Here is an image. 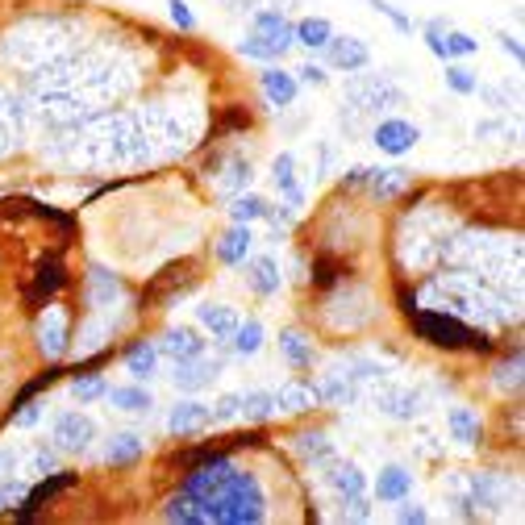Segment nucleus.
<instances>
[{"label": "nucleus", "instance_id": "8fccbe9b", "mask_svg": "<svg viewBox=\"0 0 525 525\" xmlns=\"http://www.w3.org/2000/svg\"><path fill=\"white\" fill-rule=\"evenodd\" d=\"M397 521L400 525H426L429 521V513H426V509H421V505H413V500H409V496H405V500H397Z\"/></svg>", "mask_w": 525, "mask_h": 525}, {"label": "nucleus", "instance_id": "6e6d98bb", "mask_svg": "<svg viewBox=\"0 0 525 525\" xmlns=\"http://www.w3.org/2000/svg\"><path fill=\"white\" fill-rule=\"evenodd\" d=\"M13 467H17V450H0V480L9 476Z\"/></svg>", "mask_w": 525, "mask_h": 525}, {"label": "nucleus", "instance_id": "4be33fe9", "mask_svg": "<svg viewBox=\"0 0 525 525\" xmlns=\"http://www.w3.org/2000/svg\"><path fill=\"white\" fill-rule=\"evenodd\" d=\"M63 288V263L55 255H46L42 258V268H38V279H34V292H30V300L34 305H50L55 300V292Z\"/></svg>", "mask_w": 525, "mask_h": 525}, {"label": "nucleus", "instance_id": "603ef678", "mask_svg": "<svg viewBox=\"0 0 525 525\" xmlns=\"http://www.w3.org/2000/svg\"><path fill=\"white\" fill-rule=\"evenodd\" d=\"M338 276H342V271H338V263H334V258H318V271H313V284H321V288H326V284H334Z\"/></svg>", "mask_w": 525, "mask_h": 525}, {"label": "nucleus", "instance_id": "aec40b11", "mask_svg": "<svg viewBox=\"0 0 525 525\" xmlns=\"http://www.w3.org/2000/svg\"><path fill=\"white\" fill-rule=\"evenodd\" d=\"M271 397H276V409H284V413H308V409H318V388L300 384V379L279 384Z\"/></svg>", "mask_w": 525, "mask_h": 525}, {"label": "nucleus", "instance_id": "e433bc0d", "mask_svg": "<svg viewBox=\"0 0 525 525\" xmlns=\"http://www.w3.org/2000/svg\"><path fill=\"white\" fill-rule=\"evenodd\" d=\"M271 413H276V397H271V392H242V417L268 421Z\"/></svg>", "mask_w": 525, "mask_h": 525}, {"label": "nucleus", "instance_id": "c85d7f7f", "mask_svg": "<svg viewBox=\"0 0 525 525\" xmlns=\"http://www.w3.org/2000/svg\"><path fill=\"white\" fill-rule=\"evenodd\" d=\"M279 350H284V358L292 367H313V358H318L313 342H308L300 329H284V334H279Z\"/></svg>", "mask_w": 525, "mask_h": 525}, {"label": "nucleus", "instance_id": "58836bf2", "mask_svg": "<svg viewBox=\"0 0 525 525\" xmlns=\"http://www.w3.org/2000/svg\"><path fill=\"white\" fill-rule=\"evenodd\" d=\"M105 297H109V300L121 297V279L113 276V271H105V268H92V300L100 305Z\"/></svg>", "mask_w": 525, "mask_h": 525}, {"label": "nucleus", "instance_id": "bb28decb", "mask_svg": "<svg viewBox=\"0 0 525 525\" xmlns=\"http://www.w3.org/2000/svg\"><path fill=\"white\" fill-rule=\"evenodd\" d=\"M292 446H297V455L305 459V463H329V459H334V442H329L321 429H305V434H297Z\"/></svg>", "mask_w": 525, "mask_h": 525}, {"label": "nucleus", "instance_id": "f03ea898", "mask_svg": "<svg viewBox=\"0 0 525 525\" xmlns=\"http://www.w3.org/2000/svg\"><path fill=\"white\" fill-rule=\"evenodd\" d=\"M413 329L421 342L429 347H442V350H492V338L480 334V329L463 326L459 318L450 313H438V308H413Z\"/></svg>", "mask_w": 525, "mask_h": 525}, {"label": "nucleus", "instance_id": "1a4fd4ad", "mask_svg": "<svg viewBox=\"0 0 525 525\" xmlns=\"http://www.w3.org/2000/svg\"><path fill=\"white\" fill-rule=\"evenodd\" d=\"M221 376V358H184V363H176V371H171V384L179 388V392H200V388H208L213 379Z\"/></svg>", "mask_w": 525, "mask_h": 525}, {"label": "nucleus", "instance_id": "c9c22d12", "mask_svg": "<svg viewBox=\"0 0 525 525\" xmlns=\"http://www.w3.org/2000/svg\"><path fill=\"white\" fill-rule=\"evenodd\" d=\"M263 213H268V200H263V197H250V192L229 205V217L238 221V226H250V221H258Z\"/></svg>", "mask_w": 525, "mask_h": 525}, {"label": "nucleus", "instance_id": "393cba45", "mask_svg": "<svg viewBox=\"0 0 525 525\" xmlns=\"http://www.w3.org/2000/svg\"><path fill=\"white\" fill-rule=\"evenodd\" d=\"M126 371L138 379V384L150 379L159 371V347H155V342H134V347L126 350Z\"/></svg>", "mask_w": 525, "mask_h": 525}, {"label": "nucleus", "instance_id": "2f4dec72", "mask_svg": "<svg viewBox=\"0 0 525 525\" xmlns=\"http://www.w3.org/2000/svg\"><path fill=\"white\" fill-rule=\"evenodd\" d=\"M109 400L121 409V413H150V392L138 384H126V388H109Z\"/></svg>", "mask_w": 525, "mask_h": 525}, {"label": "nucleus", "instance_id": "0eeeda50", "mask_svg": "<svg viewBox=\"0 0 525 525\" xmlns=\"http://www.w3.org/2000/svg\"><path fill=\"white\" fill-rule=\"evenodd\" d=\"M292 46H297L292 30H279V34L250 30L247 38H238V55H242V59H258V63H279Z\"/></svg>", "mask_w": 525, "mask_h": 525}, {"label": "nucleus", "instance_id": "2eb2a0df", "mask_svg": "<svg viewBox=\"0 0 525 525\" xmlns=\"http://www.w3.org/2000/svg\"><path fill=\"white\" fill-rule=\"evenodd\" d=\"M271 184H276V192L288 197V208L305 205V192H300V184H297V155H292V150H279L276 155V163H271Z\"/></svg>", "mask_w": 525, "mask_h": 525}, {"label": "nucleus", "instance_id": "473e14b6", "mask_svg": "<svg viewBox=\"0 0 525 525\" xmlns=\"http://www.w3.org/2000/svg\"><path fill=\"white\" fill-rule=\"evenodd\" d=\"M38 334H42L38 342H42V350H46V355H63V350H67V321H63L59 313H46Z\"/></svg>", "mask_w": 525, "mask_h": 525}, {"label": "nucleus", "instance_id": "412c9836", "mask_svg": "<svg viewBox=\"0 0 525 525\" xmlns=\"http://www.w3.org/2000/svg\"><path fill=\"white\" fill-rule=\"evenodd\" d=\"M197 321L208 329V338H217V342H229L234 326H238V313L229 305H197Z\"/></svg>", "mask_w": 525, "mask_h": 525}, {"label": "nucleus", "instance_id": "5701e85b", "mask_svg": "<svg viewBox=\"0 0 525 525\" xmlns=\"http://www.w3.org/2000/svg\"><path fill=\"white\" fill-rule=\"evenodd\" d=\"M326 480H329V488H334L338 496H363L367 492V476H363V467L358 463H329Z\"/></svg>", "mask_w": 525, "mask_h": 525}, {"label": "nucleus", "instance_id": "09e8293b", "mask_svg": "<svg viewBox=\"0 0 525 525\" xmlns=\"http://www.w3.org/2000/svg\"><path fill=\"white\" fill-rule=\"evenodd\" d=\"M238 413H242V392H229V397H221L213 405V421H234Z\"/></svg>", "mask_w": 525, "mask_h": 525}, {"label": "nucleus", "instance_id": "bf43d9fd", "mask_svg": "<svg viewBox=\"0 0 525 525\" xmlns=\"http://www.w3.org/2000/svg\"><path fill=\"white\" fill-rule=\"evenodd\" d=\"M234 446H263V434H258V429H250V434L234 438Z\"/></svg>", "mask_w": 525, "mask_h": 525}, {"label": "nucleus", "instance_id": "20e7f679", "mask_svg": "<svg viewBox=\"0 0 525 525\" xmlns=\"http://www.w3.org/2000/svg\"><path fill=\"white\" fill-rule=\"evenodd\" d=\"M92 438H96V421H92L88 413H59V421H55V446L59 450H67V455H88L92 450Z\"/></svg>", "mask_w": 525, "mask_h": 525}, {"label": "nucleus", "instance_id": "39448f33", "mask_svg": "<svg viewBox=\"0 0 525 525\" xmlns=\"http://www.w3.org/2000/svg\"><path fill=\"white\" fill-rule=\"evenodd\" d=\"M67 488H76V471H50V476H42L38 488H30V492L21 496V509H17V521H34V517L42 513V509L55 500V496H63Z\"/></svg>", "mask_w": 525, "mask_h": 525}, {"label": "nucleus", "instance_id": "7c9ffc66", "mask_svg": "<svg viewBox=\"0 0 525 525\" xmlns=\"http://www.w3.org/2000/svg\"><path fill=\"white\" fill-rule=\"evenodd\" d=\"M163 517H167V521H179V525H205V513H200V505H197V496L192 492L171 496L167 509H163Z\"/></svg>", "mask_w": 525, "mask_h": 525}, {"label": "nucleus", "instance_id": "c756f323", "mask_svg": "<svg viewBox=\"0 0 525 525\" xmlns=\"http://www.w3.org/2000/svg\"><path fill=\"white\" fill-rule=\"evenodd\" d=\"M229 347H234L238 358L258 355V350H263V326H258V321H238L234 334H229Z\"/></svg>", "mask_w": 525, "mask_h": 525}, {"label": "nucleus", "instance_id": "864d4df0", "mask_svg": "<svg viewBox=\"0 0 525 525\" xmlns=\"http://www.w3.org/2000/svg\"><path fill=\"white\" fill-rule=\"evenodd\" d=\"M496 46L505 50V55H509L513 63H525V50H521V42H517L513 34H496Z\"/></svg>", "mask_w": 525, "mask_h": 525}, {"label": "nucleus", "instance_id": "052dcab7", "mask_svg": "<svg viewBox=\"0 0 525 525\" xmlns=\"http://www.w3.org/2000/svg\"><path fill=\"white\" fill-rule=\"evenodd\" d=\"M484 96L492 100V109H505V92L500 88H484Z\"/></svg>", "mask_w": 525, "mask_h": 525}, {"label": "nucleus", "instance_id": "6ab92c4d", "mask_svg": "<svg viewBox=\"0 0 525 525\" xmlns=\"http://www.w3.org/2000/svg\"><path fill=\"white\" fill-rule=\"evenodd\" d=\"M376 405L384 417H397V421H413V417L421 413V397L409 392V388H384L376 397Z\"/></svg>", "mask_w": 525, "mask_h": 525}, {"label": "nucleus", "instance_id": "cd10ccee", "mask_svg": "<svg viewBox=\"0 0 525 525\" xmlns=\"http://www.w3.org/2000/svg\"><path fill=\"white\" fill-rule=\"evenodd\" d=\"M292 38L305 50H326V42L334 38V25L326 17H305L300 25H292Z\"/></svg>", "mask_w": 525, "mask_h": 525}, {"label": "nucleus", "instance_id": "a19ab883", "mask_svg": "<svg viewBox=\"0 0 525 525\" xmlns=\"http://www.w3.org/2000/svg\"><path fill=\"white\" fill-rule=\"evenodd\" d=\"M255 17V30H263V34H279V30H292V21L284 17L279 9H255L250 13Z\"/></svg>", "mask_w": 525, "mask_h": 525}, {"label": "nucleus", "instance_id": "a878e982", "mask_svg": "<svg viewBox=\"0 0 525 525\" xmlns=\"http://www.w3.org/2000/svg\"><path fill=\"white\" fill-rule=\"evenodd\" d=\"M142 450H146L142 434H113V438H109V446H105V463H113V467L138 463Z\"/></svg>", "mask_w": 525, "mask_h": 525}, {"label": "nucleus", "instance_id": "423d86ee", "mask_svg": "<svg viewBox=\"0 0 525 525\" xmlns=\"http://www.w3.org/2000/svg\"><path fill=\"white\" fill-rule=\"evenodd\" d=\"M371 142H376V150H384V155H409V150L421 142V129L405 117H384L371 129Z\"/></svg>", "mask_w": 525, "mask_h": 525}, {"label": "nucleus", "instance_id": "f8f14e48", "mask_svg": "<svg viewBox=\"0 0 525 525\" xmlns=\"http://www.w3.org/2000/svg\"><path fill=\"white\" fill-rule=\"evenodd\" d=\"M242 276H247V288L255 297H276L284 276H279V263L271 255H258V258H247L242 263Z\"/></svg>", "mask_w": 525, "mask_h": 525}, {"label": "nucleus", "instance_id": "a18cd8bd", "mask_svg": "<svg viewBox=\"0 0 525 525\" xmlns=\"http://www.w3.org/2000/svg\"><path fill=\"white\" fill-rule=\"evenodd\" d=\"M221 184H226L229 192H242L250 184V163L247 159H234L229 163V171H226V179H221Z\"/></svg>", "mask_w": 525, "mask_h": 525}, {"label": "nucleus", "instance_id": "5fc2aeb1", "mask_svg": "<svg viewBox=\"0 0 525 525\" xmlns=\"http://www.w3.org/2000/svg\"><path fill=\"white\" fill-rule=\"evenodd\" d=\"M34 471L50 476V471H55V450H34Z\"/></svg>", "mask_w": 525, "mask_h": 525}, {"label": "nucleus", "instance_id": "4d7b16f0", "mask_svg": "<svg viewBox=\"0 0 525 525\" xmlns=\"http://www.w3.org/2000/svg\"><path fill=\"white\" fill-rule=\"evenodd\" d=\"M221 5H226L229 13H255L258 0H221Z\"/></svg>", "mask_w": 525, "mask_h": 525}, {"label": "nucleus", "instance_id": "b1692460", "mask_svg": "<svg viewBox=\"0 0 525 525\" xmlns=\"http://www.w3.org/2000/svg\"><path fill=\"white\" fill-rule=\"evenodd\" d=\"M313 388H318V405H355V397H358L355 379H350L347 371H338V376H326L321 384H313Z\"/></svg>", "mask_w": 525, "mask_h": 525}, {"label": "nucleus", "instance_id": "72a5a7b5", "mask_svg": "<svg viewBox=\"0 0 525 525\" xmlns=\"http://www.w3.org/2000/svg\"><path fill=\"white\" fill-rule=\"evenodd\" d=\"M100 397H109V379H100L96 371L71 379V400H76V405H92V400H100Z\"/></svg>", "mask_w": 525, "mask_h": 525}, {"label": "nucleus", "instance_id": "6e6552de", "mask_svg": "<svg viewBox=\"0 0 525 525\" xmlns=\"http://www.w3.org/2000/svg\"><path fill=\"white\" fill-rule=\"evenodd\" d=\"M258 88H263V96L271 100V109H292L300 84H297V76L284 71L279 63H268V67L258 71Z\"/></svg>", "mask_w": 525, "mask_h": 525}, {"label": "nucleus", "instance_id": "79ce46f5", "mask_svg": "<svg viewBox=\"0 0 525 525\" xmlns=\"http://www.w3.org/2000/svg\"><path fill=\"white\" fill-rule=\"evenodd\" d=\"M226 450H208V446H200V450H188V455H179V467H188V471H197V467H213V463H226Z\"/></svg>", "mask_w": 525, "mask_h": 525}, {"label": "nucleus", "instance_id": "f3484780", "mask_svg": "<svg viewBox=\"0 0 525 525\" xmlns=\"http://www.w3.org/2000/svg\"><path fill=\"white\" fill-rule=\"evenodd\" d=\"M250 247H255L250 226H238V221H234V229L221 234V242H217V258L226 263V268H242V263L250 258Z\"/></svg>", "mask_w": 525, "mask_h": 525}, {"label": "nucleus", "instance_id": "9b49d317", "mask_svg": "<svg viewBox=\"0 0 525 525\" xmlns=\"http://www.w3.org/2000/svg\"><path fill=\"white\" fill-rule=\"evenodd\" d=\"M326 59L334 63L338 71H350V76H355V71H363L367 63H371V50H367V42L363 38H355V34H342V38H329L326 42Z\"/></svg>", "mask_w": 525, "mask_h": 525}, {"label": "nucleus", "instance_id": "a211bd4d", "mask_svg": "<svg viewBox=\"0 0 525 525\" xmlns=\"http://www.w3.org/2000/svg\"><path fill=\"white\" fill-rule=\"evenodd\" d=\"M446 426H450V438L463 446H480L484 442V421H480L476 409H467V405H455L450 413H446Z\"/></svg>", "mask_w": 525, "mask_h": 525}, {"label": "nucleus", "instance_id": "3c124183", "mask_svg": "<svg viewBox=\"0 0 525 525\" xmlns=\"http://www.w3.org/2000/svg\"><path fill=\"white\" fill-rule=\"evenodd\" d=\"M292 76H297V84H308V88H326L329 84V76L318 67V63H305V67H297Z\"/></svg>", "mask_w": 525, "mask_h": 525}, {"label": "nucleus", "instance_id": "9d476101", "mask_svg": "<svg viewBox=\"0 0 525 525\" xmlns=\"http://www.w3.org/2000/svg\"><path fill=\"white\" fill-rule=\"evenodd\" d=\"M208 426H213V409L200 405V400H179V405H171V413H167V429L176 438L205 434Z\"/></svg>", "mask_w": 525, "mask_h": 525}, {"label": "nucleus", "instance_id": "de8ad7c7", "mask_svg": "<svg viewBox=\"0 0 525 525\" xmlns=\"http://www.w3.org/2000/svg\"><path fill=\"white\" fill-rule=\"evenodd\" d=\"M496 384L500 388H521V355H513V363H500L496 367Z\"/></svg>", "mask_w": 525, "mask_h": 525}, {"label": "nucleus", "instance_id": "f257e3e1", "mask_svg": "<svg viewBox=\"0 0 525 525\" xmlns=\"http://www.w3.org/2000/svg\"><path fill=\"white\" fill-rule=\"evenodd\" d=\"M184 492L197 496L205 521H217V525H255V521H263V492H258V484L247 476V471H234L229 459L226 463L188 471Z\"/></svg>", "mask_w": 525, "mask_h": 525}, {"label": "nucleus", "instance_id": "37998d69", "mask_svg": "<svg viewBox=\"0 0 525 525\" xmlns=\"http://www.w3.org/2000/svg\"><path fill=\"white\" fill-rule=\"evenodd\" d=\"M42 409H46L42 400H21V409H13L9 421L17 429H30V426H38V421H42Z\"/></svg>", "mask_w": 525, "mask_h": 525}, {"label": "nucleus", "instance_id": "7ed1b4c3", "mask_svg": "<svg viewBox=\"0 0 525 525\" xmlns=\"http://www.w3.org/2000/svg\"><path fill=\"white\" fill-rule=\"evenodd\" d=\"M409 96L388 80V76H376V71H355V80L347 84V105L355 117H376V113H397L405 109Z\"/></svg>", "mask_w": 525, "mask_h": 525}, {"label": "nucleus", "instance_id": "ddd939ff", "mask_svg": "<svg viewBox=\"0 0 525 525\" xmlns=\"http://www.w3.org/2000/svg\"><path fill=\"white\" fill-rule=\"evenodd\" d=\"M155 347H159V355H167L171 363H184V358L205 355V338H200L197 329H188V326H176V329H167Z\"/></svg>", "mask_w": 525, "mask_h": 525}, {"label": "nucleus", "instance_id": "dca6fc26", "mask_svg": "<svg viewBox=\"0 0 525 525\" xmlns=\"http://www.w3.org/2000/svg\"><path fill=\"white\" fill-rule=\"evenodd\" d=\"M413 492V471L409 467H384L376 476V500H384V505H397V500H405V496Z\"/></svg>", "mask_w": 525, "mask_h": 525}, {"label": "nucleus", "instance_id": "c03bdc74", "mask_svg": "<svg viewBox=\"0 0 525 525\" xmlns=\"http://www.w3.org/2000/svg\"><path fill=\"white\" fill-rule=\"evenodd\" d=\"M167 17L176 30H197V13H192L188 0H167Z\"/></svg>", "mask_w": 525, "mask_h": 525}, {"label": "nucleus", "instance_id": "4c0bfd02", "mask_svg": "<svg viewBox=\"0 0 525 525\" xmlns=\"http://www.w3.org/2000/svg\"><path fill=\"white\" fill-rule=\"evenodd\" d=\"M442 46H446V59H467V55L480 50V38H471V34H463V30H446Z\"/></svg>", "mask_w": 525, "mask_h": 525}, {"label": "nucleus", "instance_id": "49530a36", "mask_svg": "<svg viewBox=\"0 0 525 525\" xmlns=\"http://www.w3.org/2000/svg\"><path fill=\"white\" fill-rule=\"evenodd\" d=\"M367 517H371L367 492L363 496H342V521H367Z\"/></svg>", "mask_w": 525, "mask_h": 525}, {"label": "nucleus", "instance_id": "13d9d810", "mask_svg": "<svg viewBox=\"0 0 525 525\" xmlns=\"http://www.w3.org/2000/svg\"><path fill=\"white\" fill-rule=\"evenodd\" d=\"M13 496H21V484H17V480H9V484H5V488H0V509H5V505H9V500H13Z\"/></svg>", "mask_w": 525, "mask_h": 525}, {"label": "nucleus", "instance_id": "f704fd0d", "mask_svg": "<svg viewBox=\"0 0 525 525\" xmlns=\"http://www.w3.org/2000/svg\"><path fill=\"white\" fill-rule=\"evenodd\" d=\"M442 76H446V88H450V92H459V96H476V92H480L476 71H467L463 63H455V59H450V67H446Z\"/></svg>", "mask_w": 525, "mask_h": 525}, {"label": "nucleus", "instance_id": "4468645a", "mask_svg": "<svg viewBox=\"0 0 525 525\" xmlns=\"http://www.w3.org/2000/svg\"><path fill=\"white\" fill-rule=\"evenodd\" d=\"M367 192L384 205V200H397L409 188V171L405 167H367Z\"/></svg>", "mask_w": 525, "mask_h": 525}, {"label": "nucleus", "instance_id": "ea45409f", "mask_svg": "<svg viewBox=\"0 0 525 525\" xmlns=\"http://www.w3.org/2000/svg\"><path fill=\"white\" fill-rule=\"evenodd\" d=\"M367 5H371V9H376V13H384V17L392 21V25H397L400 34H413V30H417V21L409 17L405 9H397V5H392V0H367Z\"/></svg>", "mask_w": 525, "mask_h": 525}]
</instances>
